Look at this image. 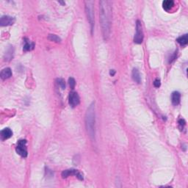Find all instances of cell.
I'll list each match as a JSON object with an SVG mask.
<instances>
[{
	"instance_id": "5bb4252c",
	"label": "cell",
	"mask_w": 188,
	"mask_h": 188,
	"mask_svg": "<svg viewBox=\"0 0 188 188\" xmlns=\"http://www.w3.org/2000/svg\"><path fill=\"white\" fill-rule=\"evenodd\" d=\"M177 42L180 44L181 46H186L188 43V35H184L182 36L179 37V38H177Z\"/></svg>"
},
{
	"instance_id": "2e32d148",
	"label": "cell",
	"mask_w": 188,
	"mask_h": 188,
	"mask_svg": "<svg viewBox=\"0 0 188 188\" xmlns=\"http://www.w3.org/2000/svg\"><path fill=\"white\" fill-rule=\"evenodd\" d=\"M48 39L50 40L51 41H54L56 43H60L61 39H60V37H58L57 35H54V34H50L48 36Z\"/></svg>"
},
{
	"instance_id": "d6986e66",
	"label": "cell",
	"mask_w": 188,
	"mask_h": 188,
	"mask_svg": "<svg viewBox=\"0 0 188 188\" xmlns=\"http://www.w3.org/2000/svg\"><path fill=\"white\" fill-rule=\"evenodd\" d=\"M154 86L155 88H159L160 86V80L159 79H155V81L154 82Z\"/></svg>"
},
{
	"instance_id": "8992f818",
	"label": "cell",
	"mask_w": 188,
	"mask_h": 188,
	"mask_svg": "<svg viewBox=\"0 0 188 188\" xmlns=\"http://www.w3.org/2000/svg\"><path fill=\"white\" fill-rule=\"evenodd\" d=\"M68 101L69 104L72 107H75L79 104L80 102V98H79V95L76 92H70L69 93V97H68Z\"/></svg>"
},
{
	"instance_id": "52a82bcc",
	"label": "cell",
	"mask_w": 188,
	"mask_h": 188,
	"mask_svg": "<svg viewBox=\"0 0 188 188\" xmlns=\"http://www.w3.org/2000/svg\"><path fill=\"white\" fill-rule=\"evenodd\" d=\"M70 175H75L79 180H83V175L75 169H68V170H63V173H62L63 178H67Z\"/></svg>"
},
{
	"instance_id": "3957f363",
	"label": "cell",
	"mask_w": 188,
	"mask_h": 188,
	"mask_svg": "<svg viewBox=\"0 0 188 188\" xmlns=\"http://www.w3.org/2000/svg\"><path fill=\"white\" fill-rule=\"evenodd\" d=\"M85 13H86L88 21L90 26L91 32H93L94 25H95V16H94V9H93V1H85Z\"/></svg>"
},
{
	"instance_id": "277c9868",
	"label": "cell",
	"mask_w": 188,
	"mask_h": 188,
	"mask_svg": "<svg viewBox=\"0 0 188 188\" xmlns=\"http://www.w3.org/2000/svg\"><path fill=\"white\" fill-rule=\"evenodd\" d=\"M16 151L18 154L22 157H27V148H26V140H20L18 141L16 145Z\"/></svg>"
},
{
	"instance_id": "ac0fdd59",
	"label": "cell",
	"mask_w": 188,
	"mask_h": 188,
	"mask_svg": "<svg viewBox=\"0 0 188 188\" xmlns=\"http://www.w3.org/2000/svg\"><path fill=\"white\" fill-rule=\"evenodd\" d=\"M68 84L70 85V88L73 89L75 88V85H76V81H75V79L73 78L70 77L68 79Z\"/></svg>"
},
{
	"instance_id": "4fadbf2b",
	"label": "cell",
	"mask_w": 188,
	"mask_h": 188,
	"mask_svg": "<svg viewBox=\"0 0 188 188\" xmlns=\"http://www.w3.org/2000/svg\"><path fill=\"white\" fill-rule=\"evenodd\" d=\"M174 6V1L173 0H165L162 2V7L166 11L170 10Z\"/></svg>"
},
{
	"instance_id": "9a60e30c",
	"label": "cell",
	"mask_w": 188,
	"mask_h": 188,
	"mask_svg": "<svg viewBox=\"0 0 188 188\" xmlns=\"http://www.w3.org/2000/svg\"><path fill=\"white\" fill-rule=\"evenodd\" d=\"M33 48H34V43L29 42V41H26V43H25V45L24 46L23 49L24 51H30V50L33 49Z\"/></svg>"
},
{
	"instance_id": "e0dca14e",
	"label": "cell",
	"mask_w": 188,
	"mask_h": 188,
	"mask_svg": "<svg viewBox=\"0 0 188 188\" xmlns=\"http://www.w3.org/2000/svg\"><path fill=\"white\" fill-rule=\"evenodd\" d=\"M57 84L61 87L62 89H65L66 88V82H65L64 79H57Z\"/></svg>"
},
{
	"instance_id": "30bf717a",
	"label": "cell",
	"mask_w": 188,
	"mask_h": 188,
	"mask_svg": "<svg viewBox=\"0 0 188 188\" xmlns=\"http://www.w3.org/2000/svg\"><path fill=\"white\" fill-rule=\"evenodd\" d=\"M181 99V94L178 91H175L171 95V101L173 105H178L180 102Z\"/></svg>"
},
{
	"instance_id": "44dd1931",
	"label": "cell",
	"mask_w": 188,
	"mask_h": 188,
	"mask_svg": "<svg viewBox=\"0 0 188 188\" xmlns=\"http://www.w3.org/2000/svg\"><path fill=\"white\" fill-rule=\"evenodd\" d=\"M110 75H111V76H114L115 73V70H110Z\"/></svg>"
},
{
	"instance_id": "8fae6325",
	"label": "cell",
	"mask_w": 188,
	"mask_h": 188,
	"mask_svg": "<svg viewBox=\"0 0 188 188\" xmlns=\"http://www.w3.org/2000/svg\"><path fill=\"white\" fill-rule=\"evenodd\" d=\"M12 74H13V73H12L11 69L10 68H5L1 71L0 76L2 79H6L10 78L12 76Z\"/></svg>"
},
{
	"instance_id": "7c38bea8",
	"label": "cell",
	"mask_w": 188,
	"mask_h": 188,
	"mask_svg": "<svg viewBox=\"0 0 188 188\" xmlns=\"http://www.w3.org/2000/svg\"><path fill=\"white\" fill-rule=\"evenodd\" d=\"M132 79L137 83L140 84L141 82V77H140V74L139 70L137 68H134L133 70H132Z\"/></svg>"
},
{
	"instance_id": "5b68a950",
	"label": "cell",
	"mask_w": 188,
	"mask_h": 188,
	"mask_svg": "<svg viewBox=\"0 0 188 188\" xmlns=\"http://www.w3.org/2000/svg\"><path fill=\"white\" fill-rule=\"evenodd\" d=\"M143 37L142 24H141V22L137 20L136 23V32L134 37V42L137 44L142 43V41H143Z\"/></svg>"
},
{
	"instance_id": "ba28073f",
	"label": "cell",
	"mask_w": 188,
	"mask_h": 188,
	"mask_svg": "<svg viewBox=\"0 0 188 188\" xmlns=\"http://www.w3.org/2000/svg\"><path fill=\"white\" fill-rule=\"evenodd\" d=\"M15 18L12 17L10 16H2L0 19V25L1 26H10L13 25L15 23Z\"/></svg>"
},
{
	"instance_id": "9c48e42d",
	"label": "cell",
	"mask_w": 188,
	"mask_h": 188,
	"mask_svg": "<svg viewBox=\"0 0 188 188\" xmlns=\"http://www.w3.org/2000/svg\"><path fill=\"white\" fill-rule=\"evenodd\" d=\"M12 135H13V132L9 128H4L0 132V136H1V140H5L9 139L10 137H11Z\"/></svg>"
},
{
	"instance_id": "7a4b0ae2",
	"label": "cell",
	"mask_w": 188,
	"mask_h": 188,
	"mask_svg": "<svg viewBox=\"0 0 188 188\" xmlns=\"http://www.w3.org/2000/svg\"><path fill=\"white\" fill-rule=\"evenodd\" d=\"M85 127L87 132L89 135L91 140H95V103L93 102L88 107L85 113Z\"/></svg>"
},
{
	"instance_id": "ffe728a7",
	"label": "cell",
	"mask_w": 188,
	"mask_h": 188,
	"mask_svg": "<svg viewBox=\"0 0 188 188\" xmlns=\"http://www.w3.org/2000/svg\"><path fill=\"white\" fill-rule=\"evenodd\" d=\"M185 123H185V120H184V119H180V120H179V124L181 127H183L185 125Z\"/></svg>"
},
{
	"instance_id": "6da1fadb",
	"label": "cell",
	"mask_w": 188,
	"mask_h": 188,
	"mask_svg": "<svg viewBox=\"0 0 188 188\" xmlns=\"http://www.w3.org/2000/svg\"><path fill=\"white\" fill-rule=\"evenodd\" d=\"M112 7L109 1L102 0L99 2V16L101 31L104 41L109 38L111 32L112 24Z\"/></svg>"
}]
</instances>
